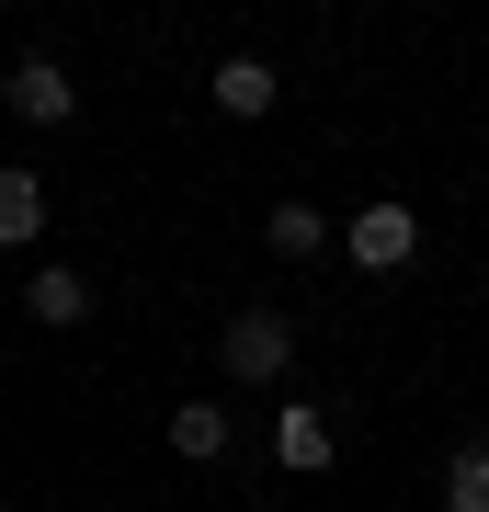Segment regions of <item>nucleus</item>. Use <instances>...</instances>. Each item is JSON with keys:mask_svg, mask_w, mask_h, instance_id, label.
Returning <instances> with one entry per match:
<instances>
[{"mask_svg": "<svg viewBox=\"0 0 489 512\" xmlns=\"http://www.w3.org/2000/svg\"><path fill=\"white\" fill-rule=\"evenodd\" d=\"M217 365H228L239 387H285V365H296V319H285V308H239V319L217 330Z\"/></svg>", "mask_w": 489, "mask_h": 512, "instance_id": "1", "label": "nucleus"}, {"mask_svg": "<svg viewBox=\"0 0 489 512\" xmlns=\"http://www.w3.org/2000/svg\"><path fill=\"white\" fill-rule=\"evenodd\" d=\"M342 251H353V274H410V251H421V217H410L399 194H376V205H353Z\"/></svg>", "mask_w": 489, "mask_h": 512, "instance_id": "2", "label": "nucleus"}, {"mask_svg": "<svg viewBox=\"0 0 489 512\" xmlns=\"http://www.w3.org/2000/svg\"><path fill=\"white\" fill-rule=\"evenodd\" d=\"M0 103H12L23 126H69V114H80V80L57 69V57H23V69L0 80Z\"/></svg>", "mask_w": 489, "mask_h": 512, "instance_id": "3", "label": "nucleus"}, {"mask_svg": "<svg viewBox=\"0 0 489 512\" xmlns=\"http://www.w3.org/2000/svg\"><path fill=\"white\" fill-rule=\"evenodd\" d=\"M273 103H285V92H273L262 57H217V114H228V126H262Z\"/></svg>", "mask_w": 489, "mask_h": 512, "instance_id": "4", "label": "nucleus"}, {"mask_svg": "<svg viewBox=\"0 0 489 512\" xmlns=\"http://www.w3.org/2000/svg\"><path fill=\"white\" fill-rule=\"evenodd\" d=\"M171 456H194V467H217V456H239L228 410H217V399H182V410H171Z\"/></svg>", "mask_w": 489, "mask_h": 512, "instance_id": "5", "label": "nucleus"}, {"mask_svg": "<svg viewBox=\"0 0 489 512\" xmlns=\"http://www.w3.org/2000/svg\"><path fill=\"white\" fill-rule=\"evenodd\" d=\"M273 456H285V467H330V410H308V399H285V421H273Z\"/></svg>", "mask_w": 489, "mask_h": 512, "instance_id": "6", "label": "nucleus"}, {"mask_svg": "<svg viewBox=\"0 0 489 512\" xmlns=\"http://www.w3.org/2000/svg\"><path fill=\"white\" fill-rule=\"evenodd\" d=\"M23 296H35L46 330H80V319H91V274H57V262H35V285H23Z\"/></svg>", "mask_w": 489, "mask_h": 512, "instance_id": "7", "label": "nucleus"}, {"mask_svg": "<svg viewBox=\"0 0 489 512\" xmlns=\"http://www.w3.org/2000/svg\"><path fill=\"white\" fill-rule=\"evenodd\" d=\"M35 228H46V183L35 171H0V251H23Z\"/></svg>", "mask_w": 489, "mask_h": 512, "instance_id": "8", "label": "nucleus"}, {"mask_svg": "<svg viewBox=\"0 0 489 512\" xmlns=\"http://www.w3.org/2000/svg\"><path fill=\"white\" fill-rule=\"evenodd\" d=\"M262 239H273V262H308L319 239H330V217H319V205H273V217H262Z\"/></svg>", "mask_w": 489, "mask_h": 512, "instance_id": "9", "label": "nucleus"}, {"mask_svg": "<svg viewBox=\"0 0 489 512\" xmlns=\"http://www.w3.org/2000/svg\"><path fill=\"white\" fill-rule=\"evenodd\" d=\"M444 512H489V444H455L444 456Z\"/></svg>", "mask_w": 489, "mask_h": 512, "instance_id": "10", "label": "nucleus"}]
</instances>
